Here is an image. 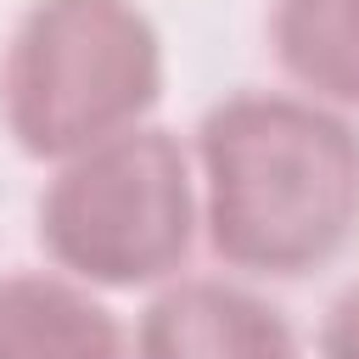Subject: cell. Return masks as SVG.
Here are the masks:
<instances>
[{
	"label": "cell",
	"instance_id": "cell-6",
	"mask_svg": "<svg viewBox=\"0 0 359 359\" xmlns=\"http://www.w3.org/2000/svg\"><path fill=\"white\" fill-rule=\"evenodd\" d=\"M269 50L292 90L359 112V0H275Z\"/></svg>",
	"mask_w": 359,
	"mask_h": 359
},
{
	"label": "cell",
	"instance_id": "cell-7",
	"mask_svg": "<svg viewBox=\"0 0 359 359\" xmlns=\"http://www.w3.org/2000/svg\"><path fill=\"white\" fill-rule=\"evenodd\" d=\"M320 359H359V280H348L320 320Z\"/></svg>",
	"mask_w": 359,
	"mask_h": 359
},
{
	"label": "cell",
	"instance_id": "cell-3",
	"mask_svg": "<svg viewBox=\"0 0 359 359\" xmlns=\"http://www.w3.org/2000/svg\"><path fill=\"white\" fill-rule=\"evenodd\" d=\"M196 236V157L163 123L123 129L56 163L34 202L45 264L90 292H157L185 275Z\"/></svg>",
	"mask_w": 359,
	"mask_h": 359
},
{
	"label": "cell",
	"instance_id": "cell-1",
	"mask_svg": "<svg viewBox=\"0 0 359 359\" xmlns=\"http://www.w3.org/2000/svg\"><path fill=\"white\" fill-rule=\"evenodd\" d=\"M208 252L247 280H309L359 241V123L303 90H230L191 140Z\"/></svg>",
	"mask_w": 359,
	"mask_h": 359
},
{
	"label": "cell",
	"instance_id": "cell-5",
	"mask_svg": "<svg viewBox=\"0 0 359 359\" xmlns=\"http://www.w3.org/2000/svg\"><path fill=\"white\" fill-rule=\"evenodd\" d=\"M0 359H135V337L56 269L0 275Z\"/></svg>",
	"mask_w": 359,
	"mask_h": 359
},
{
	"label": "cell",
	"instance_id": "cell-2",
	"mask_svg": "<svg viewBox=\"0 0 359 359\" xmlns=\"http://www.w3.org/2000/svg\"><path fill=\"white\" fill-rule=\"evenodd\" d=\"M163 101V34L135 0H28L0 50V123L34 163H67Z\"/></svg>",
	"mask_w": 359,
	"mask_h": 359
},
{
	"label": "cell",
	"instance_id": "cell-4",
	"mask_svg": "<svg viewBox=\"0 0 359 359\" xmlns=\"http://www.w3.org/2000/svg\"><path fill=\"white\" fill-rule=\"evenodd\" d=\"M135 359H303L292 325L252 286L174 275L135 320Z\"/></svg>",
	"mask_w": 359,
	"mask_h": 359
}]
</instances>
